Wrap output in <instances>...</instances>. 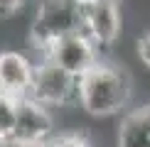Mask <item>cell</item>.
Returning a JSON list of instances; mask_svg holds the SVG:
<instances>
[{
    "mask_svg": "<svg viewBox=\"0 0 150 147\" xmlns=\"http://www.w3.org/2000/svg\"><path fill=\"white\" fill-rule=\"evenodd\" d=\"M79 5H89V3H106V0H74ZM108 3H123V0H108Z\"/></svg>",
    "mask_w": 150,
    "mask_h": 147,
    "instance_id": "obj_14",
    "label": "cell"
},
{
    "mask_svg": "<svg viewBox=\"0 0 150 147\" xmlns=\"http://www.w3.org/2000/svg\"><path fill=\"white\" fill-rule=\"evenodd\" d=\"M12 140L17 145H45L54 140V118L47 106L37 103L35 98H20L17 101V120Z\"/></svg>",
    "mask_w": 150,
    "mask_h": 147,
    "instance_id": "obj_5",
    "label": "cell"
},
{
    "mask_svg": "<svg viewBox=\"0 0 150 147\" xmlns=\"http://www.w3.org/2000/svg\"><path fill=\"white\" fill-rule=\"evenodd\" d=\"M35 81L30 98L47 108H79V78L59 69L54 61H35Z\"/></svg>",
    "mask_w": 150,
    "mask_h": 147,
    "instance_id": "obj_3",
    "label": "cell"
},
{
    "mask_svg": "<svg viewBox=\"0 0 150 147\" xmlns=\"http://www.w3.org/2000/svg\"><path fill=\"white\" fill-rule=\"evenodd\" d=\"M35 59L17 49L0 52V91L15 98H27L35 81Z\"/></svg>",
    "mask_w": 150,
    "mask_h": 147,
    "instance_id": "obj_7",
    "label": "cell"
},
{
    "mask_svg": "<svg viewBox=\"0 0 150 147\" xmlns=\"http://www.w3.org/2000/svg\"><path fill=\"white\" fill-rule=\"evenodd\" d=\"M135 57H138V61L150 71V32H143L138 39H135Z\"/></svg>",
    "mask_w": 150,
    "mask_h": 147,
    "instance_id": "obj_11",
    "label": "cell"
},
{
    "mask_svg": "<svg viewBox=\"0 0 150 147\" xmlns=\"http://www.w3.org/2000/svg\"><path fill=\"white\" fill-rule=\"evenodd\" d=\"M40 147H54V142L49 140V142H45V145H40Z\"/></svg>",
    "mask_w": 150,
    "mask_h": 147,
    "instance_id": "obj_15",
    "label": "cell"
},
{
    "mask_svg": "<svg viewBox=\"0 0 150 147\" xmlns=\"http://www.w3.org/2000/svg\"><path fill=\"white\" fill-rule=\"evenodd\" d=\"M116 147H150V101L128 108L116 127Z\"/></svg>",
    "mask_w": 150,
    "mask_h": 147,
    "instance_id": "obj_8",
    "label": "cell"
},
{
    "mask_svg": "<svg viewBox=\"0 0 150 147\" xmlns=\"http://www.w3.org/2000/svg\"><path fill=\"white\" fill-rule=\"evenodd\" d=\"M54 147H91V142L86 140L84 132H64V135H54Z\"/></svg>",
    "mask_w": 150,
    "mask_h": 147,
    "instance_id": "obj_10",
    "label": "cell"
},
{
    "mask_svg": "<svg viewBox=\"0 0 150 147\" xmlns=\"http://www.w3.org/2000/svg\"><path fill=\"white\" fill-rule=\"evenodd\" d=\"M25 8V0H0V17H12Z\"/></svg>",
    "mask_w": 150,
    "mask_h": 147,
    "instance_id": "obj_12",
    "label": "cell"
},
{
    "mask_svg": "<svg viewBox=\"0 0 150 147\" xmlns=\"http://www.w3.org/2000/svg\"><path fill=\"white\" fill-rule=\"evenodd\" d=\"M133 101V78L116 61L98 59L79 76V108L91 118L123 115Z\"/></svg>",
    "mask_w": 150,
    "mask_h": 147,
    "instance_id": "obj_1",
    "label": "cell"
},
{
    "mask_svg": "<svg viewBox=\"0 0 150 147\" xmlns=\"http://www.w3.org/2000/svg\"><path fill=\"white\" fill-rule=\"evenodd\" d=\"M37 52H40V59L37 61L49 59V61H54L59 69H64L67 74H71V76H76V78L84 76V74L101 59V49L93 44L89 39V34H84V32L67 34V37H62V39L52 42V44H47L45 49H37Z\"/></svg>",
    "mask_w": 150,
    "mask_h": 147,
    "instance_id": "obj_4",
    "label": "cell"
},
{
    "mask_svg": "<svg viewBox=\"0 0 150 147\" xmlns=\"http://www.w3.org/2000/svg\"><path fill=\"white\" fill-rule=\"evenodd\" d=\"M17 147H37V145H17Z\"/></svg>",
    "mask_w": 150,
    "mask_h": 147,
    "instance_id": "obj_16",
    "label": "cell"
},
{
    "mask_svg": "<svg viewBox=\"0 0 150 147\" xmlns=\"http://www.w3.org/2000/svg\"><path fill=\"white\" fill-rule=\"evenodd\" d=\"M17 101L20 98L8 96L0 91V137H12L17 120Z\"/></svg>",
    "mask_w": 150,
    "mask_h": 147,
    "instance_id": "obj_9",
    "label": "cell"
},
{
    "mask_svg": "<svg viewBox=\"0 0 150 147\" xmlns=\"http://www.w3.org/2000/svg\"><path fill=\"white\" fill-rule=\"evenodd\" d=\"M81 15H84V34H89V39L98 49L113 47L121 37L123 29V10L121 3H89L81 5Z\"/></svg>",
    "mask_w": 150,
    "mask_h": 147,
    "instance_id": "obj_6",
    "label": "cell"
},
{
    "mask_svg": "<svg viewBox=\"0 0 150 147\" xmlns=\"http://www.w3.org/2000/svg\"><path fill=\"white\" fill-rule=\"evenodd\" d=\"M0 147H17V142L12 137H0Z\"/></svg>",
    "mask_w": 150,
    "mask_h": 147,
    "instance_id": "obj_13",
    "label": "cell"
},
{
    "mask_svg": "<svg viewBox=\"0 0 150 147\" xmlns=\"http://www.w3.org/2000/svg\"><path fill=\"white\" fill-rule=\"evenodd\" d=\"M76 32H84V15H81L79 3H74V0H40L32 20L35 49H45L47 44Z\"/></svg>",
    "mask_w": 150,
    "mask_h": 147,
    "instance_id": "obj_2",
    "label": "cell"
}]
</instances>
